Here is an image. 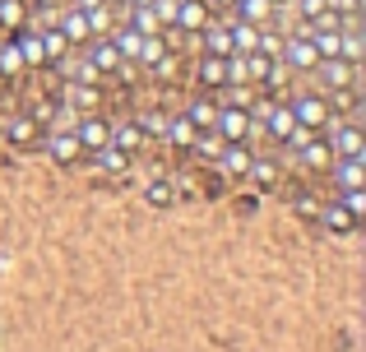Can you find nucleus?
Wrapping results in <instances>:
<instances>
[{
  "label": "nucleus",
  "instance_id": "f257e3e1",
  "mask_svg": "<svg viewBox=\"0 0 366 352\" xmlns=\"http://www.w3.org/2000/svg\"><path fill=\"white\" fill-rule=\"evenodd\" d=\"M214 130L223 144H250L259 135V126L250 121L246 107H232V102H218V116H214Z\"/></svg>",
  "mask_w": 366,
  "mask_h": 352
},
{
  "label": "nucleus",
  "instance_id": "f03ea898",
  "mask_svg": "<svg viewBox=\"0 0 366 352\" xmlns=\"http://www.w3.org/2000/svg\"><path fill=\"white\" fill-rule=\"evenodd\" d=\"M287 107H292V121L306 130V135H325L330 121H334L320 93H297V98H287Z\"/></svg>",
  "mask_w": 366,
  "mask_h": 352
},
{
  "label": "nucleus",
  "instance_id": "7ed1b4c3",
  "mask_svg": "<svg viewBox=\"0 0 366 352\" xmlns=\"http://www.w3.org/2000/svg\"><path fill=\"white\" fill-rule=\"evenodd\" d=\"M278 61H283L287 70H297V74H311L315 65H320V51L311 46L306 33H297V37H283V56H278Z\"/></svg>",
  "mask_w": 366,
  "mask_h": 352
},
{
  "label": "nucleus",
  "instance_id": "20e7f679",
  "mask_svg": "<svg viewBox=\"0 0 366 352\" xmlns=\"http://www.w3.org/2000/svg\"><path fill=\"white\" fill-rule=\"evenodd\" d=\"M297 154V163L306 167V172H330V163H334V144H330V135H306L302 144L292 149Z\"/></svg>",
  "mask_w": 366,
  "mask_h": 352
},
{
  "label": "nucleus",
  "instance_id": "39448f33",
  "mask_svg": "<svg viewBox=\"0 0 366 352\" xmlns=\"http://www.w3.org/2000/svg\"><path fill=\"white\" fill-rule=\"evenodd\" d=\"M74 135H79L84 154H98V149L112 139V121L102 116V111H84V116L74 121Z\"/></svg>",
  "mask_w": 366,
  "mask_h": 352
},
{
  "label": "nucleus",
  "instance_id": "423d86ee",
  "mask_svg": "<svg viewBox=\"0 0 366 352\" xmlns=\"http://www.w3.org/2000/svg\"><path fill=\"white\" fill-rule=\"evenodd\" d=\"M46 154H51V163H61V167L79 163L84 144H79V135H74V126L70 130H46Z\"/></svg>",
  "mask_w": 366,
  "mask_h": 352
},
{
  "label": "nucleus",
  "instance_id": "0eeeda50",
  "mask_svg": "<svg viewBox=\"0 0 366 352\" xmlns=\"http://www.w3.org/2000/svg\"><path fill=\"white\" fill-rule=\"evenodd\" d=\"M56 28L65 33V42H70V46L93 42V33H89V14H84V9H74V5H61V9H56Z\"/></svg>",
  "mask_w": 366,
  "mask_h": 352
},
{
  "label": "nucleus",
  "instance_id": "6e6552de",
  "mask_svg": "<svg viewBox=\"0 0 366 352\" xmlns=\"http://www.w3.org/2000/svg\"><path fill=\"white\" fill-rule=\"evenodd\" d=\"M14 46H19V56H24V70H46V51H42V33L37 28H14Z\"/></svg>",
  "mask_w": 366,
  "mask_h": 352
},
{
  "label": "nucleus",
  "instance_id": "1a4fd4ad",
  "mask_svg": "<svg viewBox=\"0 0 366 352\" xmlns=\"http://www.w3.org/2000/svg\"><path fill=\"white\" fill-rule=\"evenodd\" d=\"M330 144H334V158H357L362 149H366V139H362V126H352V121H330Z\"/></svg>",
  "mask_w": 366,
  "mask_h": 352
},
{
  "label": "nucleus",
  "instance_id": "9d476101",
  "mask_svg": "<svg viewBox=\"0 0 366 352\" xmlns=\"http://www.w3.org/2000/svg\"><path fill=\"white\" fill-rule=\"evenodd\" d=\"M195 84H199V93H218L227 84V56H199V65H195Z\"/></svg>",
  "mask_w": 366,
  "mask_h": 352
},
{
  "label": "nucleus",
  "instance_id": "9b49d317",
  "mask_svg": "<svg viewBox=\"0 0 366 352\" xmlns=\"http://www.w3.org/2000/svg\"><path fill=\"white\" fill-rule=\"evenodd\" d=\"M61 107H70V111H98L102 107V89H93V84H79V79H70L65 84V93H61Z\"/></svg>",
  "mask_w": 366,
  "mask_h": 352
},
{
  "label": "nucleus",
  "instance_id": "f8f14e48",
  "mask_svg": "<svg viewBox=\"0 0 366 352\" xmlns=\"http://www.w3.org/2000/svg\"><path fill=\"white\" fill-rule=\"evenodd\" d=\"M315 70H320L325 89H352V84H357V65L343 61V56H325V61L315 65Z\"/></svg>",
  "mask_w": 366,
  "mask_h": 352
},
{
  "label": "nucleus",
  "instance_id": "ddd939ff",
  "mask_svg": "<svg viewBox=\"0 0 366 352\" xmlns=\"http://www.w3.org/2000/svg\"><path fill=\"white\" fill-rule=\"evenodd\" d=\"M195 37H199V46H204L209 56H237V51H232V33H227V24H223V19H218V14L209 19V24L199 28Z\"/></svg>",
  "mask_w": 366,
  "mask_h": 352
},
{
  "label": "nucleus",
  "instance_id": "4468645a",
  "mask_svg": "<svg viewBox=\"0 0 366 352\" xmlns=\"http://www.w3.org/2000/svg\"><path fill=\"white\" fill-rule=\"evenodd\" d=\"M330 181L339 190H352V186H366V158H334L330 163Z\"/></svg>",
  "mask_w": 366,
  "mask_h": 352
},
{
  "label": "nucleus",
  "instance_id": "2eb2a0df",
  "mask_svg": "<svg viewBox=\"0 0 366 352\" xmlns=\"http://www.w3.org/2000/svg\"><path fill=\"white\" fill-rule=\"evenodd\" d=\"M209 19H214V9H209L204 0H177V24L172 28H181V33L190 37V33H199Z\"/></svg>",
  "mask_w": 366,
  "mask_h": 352
},
{
  "label": "nucleus",
  "instance_id": "dca6fc26",
  "mask_svg": "<svg viewBox=\"0 0 366 352\" xmlns=\"http://www.w3.org/2000/svg\"><path fill=\"white\" fill-rule=\"evenodd\" d=\"M218 163H223V176H246L250 163H255V154H250L246 144H223L218 149Z\"/></svg>",
  "mask_w": 366,
  "mask_h": 352
},
{
  "label": "nucleus",
  "instance_id": "f3484780",
  "mask_svg": "<svg viewBox=\"0 0 366 352\" xmlns=\"http://www.w3.org/2000/svg\"><path fill=\"white\" fill-rule=\"evenodd\" d=\"M320 223L330 227V232H339V236H348V232H357V223L362 218H352L348 208L339 204V199H330V204H320Z\"/></svg>",
  "mask_w": 366,
  "mask_h": 352
},
{
  "label": "nucleus",
  "instance_id": "a211bd4d",
  "mask_svg": "<svg viewBox=\"0 0 366 352\" xmlns=\"http://www.w3.org/2000/svg\"><path fill=\"white\" fill-rule=\"evenodd\" d=\"M223 24H227V33H232V51H237V56L255 51V37H259V24H246V19H237V14H227Z\"/></svg>",
  "mask_w": 366,
  "mask_h": 352
},
{
  "label": "nucleus",
  "instance_id": "6ab92c4d",
  "mask_svg": "<svg viewBox=\"0 0 366 352\" xmlns=\"http://www.w3.org/2000/svg\"><path fill=\"white\" fill-rule=\"evenodd\" d=\"M186 116L195 121V130H214V116H218V98L214 93H195L186 107Z\"/></svg>",
  "mask_w": 366,
  "mask_h": 352
},
{
  "label": "nucleus",
  "instance_id": "aec40b11",
  "mask_svg": "<svg viewBox=\"0 0 366 352\" xmlns=\"http://www.w3.org/2000/svg\"><path fill=\"white\" fill-rule=\"evenodd\" d=\"M5 139H9V144H19V149H33L37 139H42V126H33V121H28V111H24V116L5 121Z\"/></svg>",
  "mask_w": 366,
  "mask_h": 352
},
{
  "label": "nucleus",
  "instance_id": "412c9836",
  "mask_svg": "<svg viewBox=\"0 0 366 352\" xmlns=\"http://www.w3.org/2000/svg\"><path fill=\"white\" fill-rule=\"evenodd\" d=\"M61 98H42V93H37V98L33 102H28V121H33V126H42V135H46V130H51V121L56 116H61Z\"/></svg>",
  "mask_w": 366,
  "mask_h": 352
},
{
  "label": "nucleus",
  "instance_id": "4be33fe9",
  "mask_svg": "<svg viewBox=\"0 0 366 352\" xmlns=\"http://www.w3.org/2000/svg\"><path fill=\"white\" fill-rule=\"evenodd\" d=\"M195 121L186 116V111H181V116H167V130H162V139H167V144H177V149H190L195 144Z\"/></svg>",
  "mask_w": 366,
  "mask_h": 352
},
{
  "label": "nucleus",
  "instance_id": "5701e85b",
  "mask_svg": "<svg viewBox=\"0 0 366 352\" xmlns=\"http://www.w3.org/2000/svg\"><path fill=\"white\" fill-rule=\"evenodd\" d=\"M107 144H117L121 154H134V149H144V130L134 126V121H112V139Z\"/></svg>",
  "mask_w": 366,
  "mask_h": 352
},
{
  "label": "nucleus",
  "instance_id": "b1692460",
  "mask_svg": "<svg viewBox=\"0 0 366 352\" xmlns=\"http://www.w3.org/2000/svg\"><path fill=\"white\" fill-rule=\"evenodd\" d=\"M89 61L98 65V70H102V79H107V74L121 65V51H117V42H112V37H98V42L89 46Z\"/></svg>",
  "mask_w": 366,
  "mask_h": 352
},
{
  "label": "nucleus",
  "instance_id": "393cba45",
  "mask_svg": "<svg viewBox=\"0 0 366 352\" xmlns=\"http://www.w3.org/2000/svg\"><path fill=\"white\" fill-rule=\"evenodd\" d=\"M112 42H117L121 61H134V65H139V46H144V33H134L130 24H121L117 33H112Z\"/></svg>",
  "mask_w": 366,
  "mask_h": 352
},
{
  "label": "nucleus",
  "instance_id": "a878e982",
  "mask_svg": "<svg viewBox=\"0 0 366 352\" xmlns=\"http://www.w3.org/2000/svg\"><path fill=\"white\" fill-rule=\"evenodd\" d=\"M37 33H42V51H46V65H51V61H61V56H70V51H74V46L65 42V33H61V28H56V24L37 28Z\"/></svg>",
  "mask_w": 366,
  "mask_h": 352
},
{
  "label": "nucleus",
  "instance_id": "bb28decb",
  "mask_svg": "<svg viewBox=\"0 0 366 352\" xmlns=\"http://www.w3.org/2000/svg\"><path fill=\"white\" fill-rule=\"evenodd\" d=\"M28 24V0H0V28L14 33V28Z\"/></svg>",
  "mask_w": 366,
  "mask_h": 352
},
{
  "label": "nucleus",
  "instance_id": "cd10ccee",
  "mask_svg": "<svg viewBox=\"0 0 366 352\" xmlns=\"http://www.w3.org/2000/svg\"><path fill=\"white\" fill-rule=\"evenodd\" d=\"M232 14L246 19V24H264V19L274 14V5H269V0H232Z\"/></svg>",
  "mask_w": 366,
  "mask_h": 352
},
{
  "label": "nucleus",
  "instance_id": "c85d7f7f",
  "mask_svg": "<svg viewBox=\"0 0 366 352\" xmlns=\"http://www.w3.org/2000/svg\"><path fill=\"white\" fill-rule=\"evenodd\" d=\"M325 107H330V111H357V107H362V93H357V84H352V89H330Z\"/></svg>",
  "mask_w": 366,
  "mask_h": 352
},
{
  "label": "nucleus",
  "instance_id": "c756f323",
  "mask_svg": "<svg viewBox=\"0 0 366 352\" xmlns=\"http://www.w3.org/2000/svg\"><path fill=\"white\" fill-rule=\"evenodd\" d=\"M134 126L144 130V139H162V130H167V111L149 107V111H144V116H134Z\"/></svg>",
  "mask_w": 366,
  "mask_h": 352
},
{
  "label": "nucleus",
  "instance_id": "7c9ffc66",
  "mask_svg": "<svg viewBox=\"0 0 366 352\" xmlns=\"http://www.w3.org/2000/svg\"><path fill=\"white\" fill-rule=\"evenodd\" d=\"M98 167L102 172H125V167H130V154H121L117 144H102L98 149Z\"/></svg>",
  "mask_w": 366,
  "mask_h": 352
},
{
  "label": "nucleus",
  "instance_id": "2f4dec72",
  "mask_svg": "<svg viewBox=\"0 0 366 352\" xmlns=\"http://www.w3.org/2000/svg\"><path fill=\"white\" fill-rule=\"evenodd\" d=\"M0 70L14 79L19 70H24V56H19V46H14V37H0Z\"/></svg>",
  "mask_w": 366,
  "mask_h": 352
},
{
  "label": "nucleus",
  "instance_id": "473e14b6",
  "mask_svg": "<svg viewBox=\"0 0 366 352\" xmlns=\"http://www.w3.org/2000/svg\"><path fill=\"white\" fill-rule=\"evenodd\" d=\"M125 24H130L134 33H158V28H162L158 19H153V9H149V5H134V9H130V19H125Z\"/></svg>",
  "mask_w": 366,
  "mask_h": 352
},
{
  "label": "nucleus",
  "instance_id": "72a5a7b5",
  "mask_svg": "<svg viewBox=\"0 0 366 352\" xmlns=\"http://www.w3.org/2000/svg\"><path fill=\"white\" fill-rule=\"evenodd\" d=\"M255 51L259 56H283V33H274V28H259V37H255Z\"/></svg>",
  "mask_w": 366,
  "mask_h": 352
},
{
  "label": "nucleus",
  "instance_id": "f704fd0d",
  "mask_svg": "<svg viewBox=\"0 0 366 352\" xmlns=\"http://www.w3.org/2000/svg\"><path fill=\"white\" fill-rule=\"evenodd\" d=\"M246 176H255L259 186H274V181L283 176V172H278V163H274V158H255V163H250V172H246Z\"/></svg>",
  "mask_w": 366,
  "mask_h": 352
},
{
  "label": "nucleus",
  "instance_id": "c9c22d12",
  "mask_svg": "<svg viewBox=\"0 0 366 352\" xmlns=\"http://www.w3.org/2000/svg\"><path fill=\"white\" fill-rule=\"evenodd\" d=\"M339 204L348 208L352 218H366V186H352V190H343V195H339Z\"/></svg>",
  "mask_w": 366,
  "mask_h": 352
},
{
  "label": "nucleus",
  "instance_id": "e433bc0d",
  "mask_svg": "<svg viewBox=\"0 0 366 352\" xmlns=\"http://www.w3.org/2000/svg\"><path fill=\"white\" fill-rule=\"evenodd\" d=\"M70 79H79V84H93V89H98V84H102V70L89 61V56H84V61H74V65H70Z\"/></svg>",
  "mask_w": 366,
  "mask_h": 352
},
{
  "label": "nucleus",
  "instance_id": "4c0bfd02",
  "mask_svg": "<svg viewBox=\"0 0 366 352\" xmlns=\"http://www.w3.org/2000/svg\"><path fill=\"white\" fill-rule=\"evenodd\" d=\"M84 14H89V33H93V37L112 33V5H98V9H84Z\"/></svg>",
  "mask_w": 366,
  "mask_h": 352
},
{
  "label": "nucleus",
  "instance_id": "58836bf2",
  "mask_svg": "<svg viewBox=\"0 0 366 352\" xmlns=\"http://www.w3.org/2000/svg\"><path fill=\"white\" fill-rule=\"evenodd\" d=\"M144 199H149L153 208H167L172 204V186H167V181H153V186L144 190Z\"/></svg>",
  "mask_w": 366,
  "mask_h": 352
},
{
  "label": "nucleus",
  "instance_id": "ea45409f",
  "mask_svg": "<svg viewBox=\"0 0 366 352\" xmlns=\"http://www.w3.org/2000/svg\"><path fill=\"white\" fill-rule=\"evenodd\" d=\"M149 9H153V19H158L162 28H167V24H177V0H153Z\"/></svg>",
  "mask_w": 366,
  "mask_h": 352
},
{
  "label": "nucleus",
  "instance_id": "a19ab883",
  "mask_svg": "<svg viewBox=\"0 0 366 352\" xmlns=\"http://www.w3.org/2000/svg\"><path fill=\"white\" fill-rule=\"evenodd\" d=\"M330 9H334V14H343V19H357L362 14V0H330Z\"/></svg>",
  "mask_w": 366,
  "mask_h": 352
},
{
  "label": "nucleus",
  "instance_id": "79ce46f5",
  "mask_svg": "<svg viewBox=\"0 0 366 352\" xmlns=\"http://www.w3.org/2000/svg\"><path fill=\"white\" fill-rule=\"evenodd\" d=\"M297 213L302 218H320V199L315 195H297Z\"/></svg>",
  "mask_w": 366,
  "mask_h": 352
},
{
  "label": "nucleus",
  "instance_id": "37998d69",
  "mask_svg": "<svg viewBox=\"0 0 366 352\" xmlns=\"http://www.w3.org/2000/svg\"><path fill=\"white\" fill-rule=\"evenodd\" d=\"M74 9H98V5H107V0H70Z\"/></svg>",
  "mask_w": 366,
  "mask_h": 352
},
{
  "label": "nucleus",
  "instance_id": "c03bdc74",
  "mask_svg": "<svg viewBox=\"0 0 366 352\" xmlns=\"http://www.w3.org/2000/svg\"><path fill=\"white\" fill-rule=\"evenodd\" d=\"M209 9H214V14H223V9H232V0H204Z\"/></svg>",
  "mask_w": 366,
  "mask_h": 352
},
{
  "label": "nucleus",
  "instance_id": "a18cd8bd",
  "mask_svg": "<svg viewBox=\"0 0 366 352\" xmlns=\"http://www.w3.org/2000/svg\"><path fill=\"white\" fill-rule=\"evenodd\" d=\"M33 9H61V0H33Z\"/></svg>",
  "mask_w": 366,
  "mask_h": 352
},
{
  "label": "nucleus",
  "instance_id": "49530a36",
  "mask_svg": "<svg viewBox=\"0 0 366 352\" xmlns=\"http://www.w3.org/2000/svg\"><path fill=\"white\" fill-rule=\"evenodd\" d=\"M5 89H9V74H5V70H0V93H5Z\"/></svg>",
  "mask_w": 366,
  "mask_h": 352
},
{
  "label": "nucleus",
  "instance_id": "de8ad7c7",
  "mask_svg": "<svg viewBox=\"0 0 366 352\" xmlns=\"http://www.w3.org/2000/svg\"><path fill=\"white\" fill-rule=\"evenodd\" d=\"M269 5H292V0H269Z\"/></svg>",
  "mask_w": 366,
  "mask_h": 352
},
{
  "label": "nucleus",
  "instance_id": "09e8293b",
  "mask_svg": "<svg viewBox=\"0 0 366 352\" xmlns=\"http://www.w3.org/2000/svg\"><path fill=\"white\" fill-rule=\"evenodd\" d=\"M130 5H153V0H130Z\"/></svg>",
  "mask_w": 366,
  "mask_h": 352
},
{
  "label": "nucleus",
  "instance_id": "8fccbe9b",
  "mask_svg": "<svg viewBox=\"0 0 366 352\" xmlns=\"http://www.w3.org/2000/svg\"><path fill=\"white\" fill-rule=\"evenodd\" d=\"M107 5H130V0H107Z\"/></svg>",
  "mask_w": 366,
  "mask_h": 352
},
{
  "label": "nucleus",
  "instance_id": "3c124183",
  "mask_svg": "<svg viewBox=\"0 0 366 352\" xmlns=\"http://www.w3.org/2000/svg\"><path fill=\"white\" fill-rule=\"evenodd\" d=\"M0 37H9V33H5V28H0Z\"/></svg>",
  "mask_w": 366,
  "mask_h": 352
}]
</instances>
